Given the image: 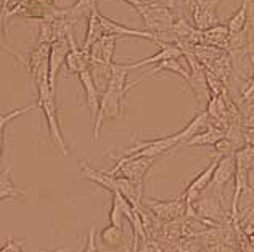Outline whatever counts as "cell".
<instances>
[{
    "mask_svg": "<svg viewBox=\"0 0 254 252\" xmlns=\"http://www.w3.org/2000/svg\"><path fill=\"white\" fill-rule=\"evenodd\" d=\"M64 15V8H60L57 0H3L2 21L5 36L8 32V19L11 16H21L39 21H53Z\"/></svg>",
    "mask_w": 254,
    "mask_h": 252,
    "instance_id": "cell-1",
    "label": "cell"
},
{
    "mask_svg": "<svg viewBox=\"0 0 254 252\" xmlns=\"http://www.w3.org/2000/svg\"><path fill=\"white\" fill-rule=\"evenodd\" d=\"M119 37L116 36H103L98 42L93 44L90 49V61H102L106 64H113V56H115V49H116V41Z\"/></svg>",
    "mask_w": 254,
    "mask_h": 252,
    "instance_id": "cell-13",
    "label": "cell"
},
{
    "mask_svg": "<svg viewBox=\"0 0 254 252\" xmlns=\"http://www.w3.org/2000/svg\"><path fill=\"white\" fill-rule=\"evenodd\" d=\"M24 195V190L15 187V183L11 180V169L6 165L2 170V177H0V200H2V202H5L8 200H13V198H19Z\"/></svg>",
    "mask_w": 254,
    "mask_h": 252,
    "instance_id": "cell-18",
    "label": "cell"
},
{
    "mask_svg": "<svg viewBox=\"0 0 254 252\" xmlns=\"http://www.w3.org/2000/svg\"><path fill=\"white\" fill-rule=\"evenodd\" d=\"M237 174V159L235 154H230V156H224L220 157V161L216 167V172H214V177H212V182L209 185V188L214 191H222V188L229 183L233 177Z\"/></svg>",
    "mask_w": 254,
    "mask_h": 252,
    "instance_id": "cell-10",
    "label": "cell"
},
{
    "mask_svg": "<svg viewBox=\"0 0 254 252\" xmlns=\"http://www.w3.org/2000/svg\"><path fill=\"white\" fill-rule=\"evenodd\" d=\"M100 23H102V29L105 36H116V37H142V39H148V41L155 42V36L148 31H138V29H130L127 26L116 23L113 19L103 16L100 13Z\"/></svg>",
    "mask_w": 254,
    "mask_h": 252,
    "instance_id": "cell-11",
    "label": "cell"
},
{
    "mask_svg": "<svg viewBox=\"0 0 254 252\" xmlns=\"http://www.w3.org/2000/svg\"><path fill=\"white\" fill-rule=\"evenodd\" d=\"M37 108H39V104L34 103V104L24 106V108H19V109L11 111V112H8V114H3L2 119H0V125H2V135L5 137L6 125L10 124V121H13V119H16V117H21L23 114H26V112H31V111H34V109H37Z\"/></svg>",
    "mask_w": 254,
    "mask_h": 252,
    "instance_id": "cell-22",
    "label": "cell"
},
{
    "mask_svg": "<svg viewBox=\"0 0 254 252\" xmlns=\"http://www.w3.org/2000/svg\"><path fill=\"white\" fill-rule=\"evenodd\" d=\"M79 81H81V85L84 89V94H85V104L87 108L90 111V116H92V124H95V119L98 116V111H100V101H102V97H100V90L97 87L95 81H93V76L89 69H84L81 74L77 76Z\"/></svg>",
    "mask_w": 254,
    "mask_h": 252,
    "instance_id": "cell-9",
    "label": "cell"
},
{
    "mask_svg": "<svg viewBox=\"0 0 254 252\" xmlns=\"http://www.w3.org/2000/svg\"><path fill=\"white\" fill-rule=\"evenodd\" d=\"M39 108L42 109L45 121H47V127H49V134H50V140L52 145L55 147L63 156H69L71 152L66 147V142L62 134V127H60V117H58V109H57V103H55V94L52 90H45L37 94V101Z\"/></svg>",
    "mask_w": 254,
    "mask_h": 252,
    "instance_id": "cell-2",
    "label": "cell"
},
{
    "mask_svg": "<svg viewBox=\"0 0 254 252\" xmlns=\"http://www.w3.org/2000/svg\"><path fill=\"white\" fill-rule=\"evenodd\" d=\"M81 170L85 178H89L90 182L97 183L98 187L105 188L106 191H110L111 195H118V177L111 175L110 172H102V170H95L87 165V162H81Z\"/></svg>",
    "mask_w": 254,
    "mask_h": 252,
    "instance_id": "cell-14",
    "label": "cell"
},
{
    "mask_svg": "<svg viewBox=\"0 0 254 252\" xmlns=\"http://www.w3.org/2000/svg\"><path fill=\"white\" fill-rule=\"evenodd\" d=\"M100 240H102L105 248L118 249V248H124L127 241H129V238H127L126 231L123 228L106 225V227H103V230L100 231Z\"/></svg>",
    "mask_w": 254,
    "mask_h": 252,
    "instance_id": "cell-17",
    "label": "cell"
},
{
    "mask_svg": "<svg viewBox=\"0 0 254 252\" xmlns=\"http://www.w3.org/2000/svg\"><path fill=\"white\" fill-rule=\"evenodd\" d=\"M155 162H156V159H150V157L123 156L116 161V165L110 170V174L127 178V180H132L137 185H142L143 187V180H145L146 172L153 167V164Z\"/></svg>",
    "mask_w": 254,
    "mask_h": 252,
    "instance_id": "cell-3",
    "label": "cell"
},
{
    "mask_svg": "<svg viewBox=\"0 0 254 252\" xmlns=\"http://www.w3.org/2000/svg\"><path fill=\"white\" fill-rule=\"evenodd\" d=\"M184 58V50L179 47V45H164L161 47L158 53H155L150 58L145 59H138V61H132V63H126L129 69H137L142 68V66H148V64H159L163 61H168V59H180Z\"/></svg>",
    "mask_w": 254,
    "mask_h": 252,
    "instance_id": "cell-12",
    "label": "cell"
},
{
    "mask_svg": "<svg viewBox=\"0 0 254 252\" xmlns=\"http://www.w3.org/2000/svg\"><path fill=\"white\" fill-rule=\"evenodd\" d=\"M227 135V132L219 129L217 125L211 124L208 129L201 134H198L185 143V147H214V145H217L220 140H224Z\"/></svg>",
    "mask_w": 254,
    "mask_h": 252,
    "instance_id": "cell-16",
    "label": "cell"
},
{
    "mask_svg": "<svg viewBox=\"0 0 254 252\" xmlns=\"http://www.w3.org/2000/svg\"><path fill=\"white\" fill-rule=\"evenodd\" d=\"M248 16H250V0H243L240 8L233 11V15L229 18V31L230 36L233 34H240L246 29V24H248Z\"/></svg>",
    "mask_w": 254,
    "mask_h": 252,
    "instance_id": "cell-19",
    "label": "cell"
},
{
    "mask_svg": "<svg viewBox=\"0 0 254 252\" xmlns=\"http://www.w3.org/2000/svg\"><path fill=\"white\" fill-rule=\"evenodd\" d=\"M230 41V31L227 24H217L208 31H201V45H209V47H217L227 50Z\"/></svg>",
    "mask_w": 254,
    "mask_h": 252,
    "instance_id": "cell-15",
    "label": "cell"
},
{
    "mask_svg": "<svg viewBox=\"0 0 254 252\" xmlns=\"http://www.w3.org/2000/svg\"><path fill=\"white\" fill-rule=\"evenodd\" d=\"M97 10H98L97 0H76V2L68 8V13L76 23H81L82 19L89 21V18Z\"/></svg>",
    "mask_w": 254,
    "mask_h": 252,
    "instance_id": "cell-20",
    "label": "cell"
},
{
    "mask_svg": "<svg viewBox=\"0 0 254 252\" xmlns=\"http://www.w3.org/2000/svg\"><path fill=\"white\" fill-rule=\"evenodd\" d=\"M253 230H254V227H253ZM251 235H254V231H253V233H251ZM248 236H250V235H248Z\"/></svg>",
    "mask_w": 254,
    "mask_h": 252,
    "instance_id": "cell-27",
    "label": "cell"
},
{
    "mask_svg": "<svg viewBox=\"0 0 254 252\" xmlns=\"http://www.w3.org/2000/svg\"><path fill=\"white\" fill-rule=\"evenodd\" d=\"M82 252H98L97 249V243H95V227H92L89 231V236H87V243Z\"/></svg>",
    "mask_w": 254,
    "mask_h": 252,
    "instance_id": "cell-23",
    "label": "cell"
},
{
    "mask_svg": "<svg viewBox=\"0 0 254 252\" xmlns=\"http://www.w3.org/2000/svg\"><path fill=\"white\" fill-rule=\"evenodd\" d=\"M143 204L148 207L158 218L164 222H174L177 217L185 214L187 204L184 196L171 201H155V200H143Z\"/></svg>",
    "mask_w": 254,
    "mask_h": 252,
    "instance_id": "cell-8",
    "label": "cell"
},
{
    "mask_svg": "<svg viewBox=\"0 0 254 252\" xmlns=\"http://www.w3.org/2000/svg\"><path fill=\"white\" fill-rule=\"evenodd\" d=\"M222 0H191L189 8L191 10V24L198 31H208L217 26L216 8Z\"/></svg>",
    "mask_w": 254,
    "mask_h": 252,
    "instance_id": "cell-5",
    "label": "cell"
},
{
    "mask_svg": "<svg viewBox=\"0 0 254 252\" xmlns=\"http://www.w3.org/2000/svg\"><path fill=\"white\" fill-rule=\"evenodd\" d=\"M129 92H115V90H106L102 94V101H100V111L98 116L93 124V142L98 143L100 138V127L105 121L108 119H116L123 116V106L124 98Z\"/></svg>",
    "mask_w": 254,
    "mask_h": 252,
    "instance_id": "cell-4",
    "label": "cell"
},
{
    "mask_svg": "<svg viewBox=\"0 0 254 252\" xmlns=\"http://www.w3.org/2000/svg\"><path fill=\"white\" fill-rule=\"evenodd\" d=\"M0 252H23L21 251V243L15 241L13 238H8L5 243V246L2 248V251Z\"/></svg>",
    "mask_w": 254,
    "mask_h": 252,
    "instance_id": "cell-24",
    "label": "cell"
},
{
    "mask_svg": "<svg viewBox=\"0 0 254 252\" xmlns=\"http://www.w3.org/2000/svg\"><path fill=\"white\" fill-rule=\"evenodd\" d=\"M123 2H126V3H129L130 6H132V8L133 10H138L140 8V6H142L143 5V2H142V0H123Z\"/></svg>",
    "mask_w": 254,
    "mask_h": 252,
    "instance_id": "cell-26",
    "label": "cell"
},
{
    "mask_svg": "<svg viewBox=\"0 0 254 252\" xmlns=\"http://www.w3.org/2000/svg\"><path fill=\"white\" fill-rule=\"evenodd\" d=\"M135 252H156V249L153 248L148 241H146V243H140V248Z\"/></svg>",
    "mask_w": 254,
    "mask_h": 252,
    "instance_id": "cell-25",
    "label": "cell"
},
{
    "mask_svg": "<svg viewBox=\"0 0 254 252\" xmlns=\"http://www.w3.org/2000/svg\"><path fill=\"white\" fill-rule=\"evenodd\" d=\"M71 44L69 39H58L50 47V61H49V82L50 89L55 94L57 90V77L62 71L63 64H66V58L69 55Z\"/></svg>",
    "mask_w": 254,
    "mask_h": 252,
    "instance_id": "cell-7",
    "label": "cell"
},
{
    "mask_svg": "<svg viewBox=\"0 0 254 252\" xmlns=\"http://www.w3.org/2000/svg\"><path fill=\"white\" fill-rule=\"evenodd\" d=\"M220 157H214L212 161L208 164V167H204L201 172H199V174L191 180V183L189 185V187L185 188L182 196H184L187 205H191L195 201H198L199 196L204 193V190L209 188V185L212 182V177H214V172H216V167L220 161Z\"/></svg>",
    "mask_w": 254,
    "mask_h": 252,
    "instance_id": "cell-6",
    "label": "cell"
},
{
    "mask_svg": "<svg viewBox=\"0 0 254 252\" xmlns=\"http://www.w3.org/2000/svg\"><path fill=\"white\" fill-rule=\"evenodd\" d=\"M235 159H237V164L240 167L253 172L254 170V147H251V145H245L243 148H240L235 152Z\"/></svg>",
    "mask_w": 254,
    "mask_h": 252,
    "instance_id": "cell-21",
    "label": "cell"
}]
</instances>
